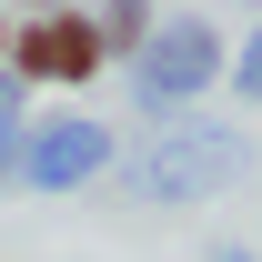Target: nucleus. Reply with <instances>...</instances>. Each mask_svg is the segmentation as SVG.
<instances>
[{
    "mask_svg": "<svg viewBox=\"0 0 262 262\" xmlns=\"http://www.w3.org/2000/svg\"><path fill=\"white\" fill-rule=\"evenodd\" d=\"M81 162H101V141H91V131H51V141H40V171H51V182H71Z\"/></svg>",
    "mask_w": 262,
    "mask_h": 262,
    "instance_id": "7ed1b4c3",
    "label": "nucleus"
},
{
    "mask_svg": "<svg viewBox=\"0 0 262 262\" xmlns=\"http://www.w3.org/2000/svg\"><path fill=\"white\" fill-rule=\"evenodd\" d=\"M202 61H212V40H202V31H171L162 51H151V101L182 91V81H202Z\"/></svg>",
    "mask_w": 262,
    "mask_h": 262,
    "instance_id": "f03ea898",
    "label": "nucleus"
},
{
    "mask_svg": "<svg viewBox=\"0 0 262 262\" xmlns=\"http://www.w3.org/2000/svg\"><path fill=\"white\" fill-rule=\"evenodd\" d=\"M91 51H101V40L81 31V20H40V31L20 40V61H31L40 81H71V71H91Z\"/></svg>",
    "mask_w": 262,
    "mask_h": 262,
    "instance_id": "f257e3e1",
    "label": "nucleus"
}]
</instances>
